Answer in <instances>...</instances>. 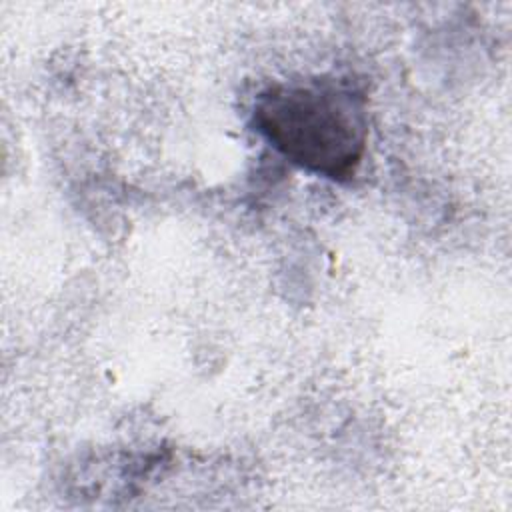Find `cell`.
<instances>
[{
    "mask_svg": "<svg viewBox=\"0 0 512 512\" xmlns=\"http://www.w3.org/2000/svg\"><path fill=\"white\" fill-rule=\"evenodd\" d=\"M250 120L284 160L332 182L352 180L366 154L368 96L352 76L272 82L254 96Z\"/></svg>",
    "mask_w": 512,
    "mask_h": 512,
    "instance_id": "1",
    "label": "cell"
}]
</instances>
